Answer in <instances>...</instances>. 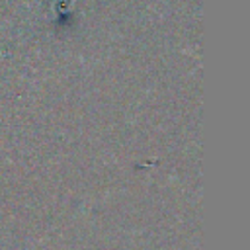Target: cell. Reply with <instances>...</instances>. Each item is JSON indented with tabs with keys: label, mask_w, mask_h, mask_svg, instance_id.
<instances>
[]
</instances>
